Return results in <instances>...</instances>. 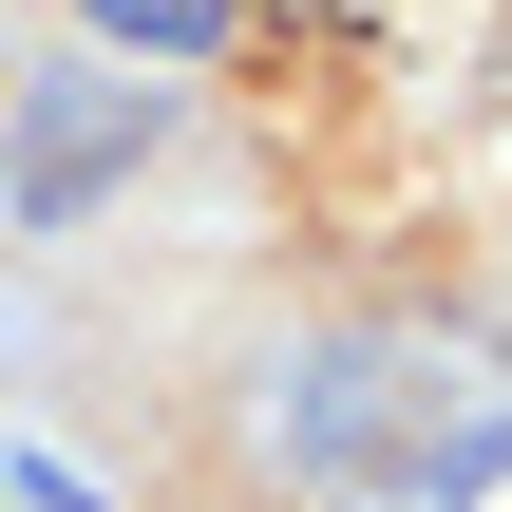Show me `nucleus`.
Returning <instances> with one entry per match:
<instances>
[{"label": "nucleus", "instance_id": "2", "mask_svg": "<svg viewBox=\"0 0 512 512\" xmlns=\"http://www.w3.org/2000/svg\"><path fill=\"white\" fill-rule=\"evenodd\" d=\"M133 152H152V76H38L19 95V228H76Z\"/></svg>", "mask_w": 512, "mask_h": 512}, {"label": "nucleus", "instance_id": "1", "mask_svg": "<svg viewBox=\"0 0 512 512\" xmlns=\"http://www.w3.org/2000/svg\"><path fill=\"white\" fill-rule=\"evenodd\" d=\"M266 437L285 475L361 512H475L512 475V342L494 323H323L266 361Z\"/></svg>", "mask_w": 512, "mask_h": 512}, {"label": "nucleus", "instance_id": "3", "mask_svg": "<svg viewBox=\"0 0 512 512\" xmlns=\"http://www.w3.org/2000/svg\"><path fill=\"white\" fill-rule=\"evenodd\" d=\"M76 19H95V57H228L247 0H76Z\"/></svg>", "mask_w": 512, "mask_h": 512}]
</instances>
